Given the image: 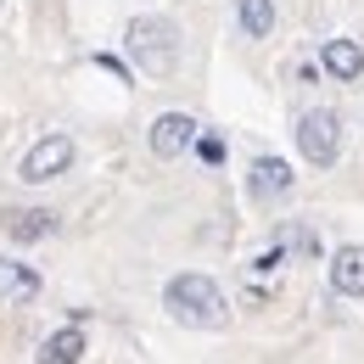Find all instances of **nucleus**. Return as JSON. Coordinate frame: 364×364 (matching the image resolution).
<instances>
[{"instance_id": "f257e3e1", "label": "nucleus", "mask_w": 364, "mask_h": 364, "mask_svg": "<svg viewBox=\"0 0 364 364\" xmlns=\"http://www.w3.org/2000/svg\"><path fill=\"white\" fill-rule=\"evenodd\" d=\"M163 309L191 325V331H225L230 325V309H225V291L213 286V274H174L168 286H163Z\"/></svg>"}, {"instance_id": "f03ea898", "label": "nucleus", "mask_w": 364, "mask_h": 364, "mask_svg": "<svg viewBox=\"0 0 364 364\" xmlns=\"http://www.w3.org/2000/svg\"><path fill=\"white\" fill-rule=\"evenodd\" d=\"M124 50H129V62H135L140 73L163 79V73H174V62H180V28H174L168 17H129Z\"/></svg>"}, {"instance_id": "7ed1b4c3", "label": "nucleus", "mask_w": 364, "mask_h": 364, "mask_svg": "<svg viewBox=\"0 0 364 364\" xmlns=\"http://www.w3.org/2000/svg\"><path fill=\"white\" fill-rule=\"evenodd\" d=\"M297 151H303L314 168H331V163L342 157V118H336L331 107L303 112V118H297Z\"/></svg>"}, {"instance_id": "20e7f679", "label": "nucleus", "mask_w": 364, "mask_h": 364, "mask_svg": "<svg viewBox=\"0 0 364 364\" xmlns=\"http://www.w3.org/2000/svg\"><path fill=\"white\" fill-rule=\"evenodd\" d=\"M68 163H73V140L68 135H46V140H34V151L23 157V180L28 185H46V180H56V174H68Z\"/></svg>"}, {"instance_id": "39448f33", "label": "nucleus", "mask_w": 364, "mask_h": 364, "mask_svg": "<svg viewBox=\"0 0 364 364\" xmlns=\"http://www.w3.org/2000/svg\"><path fill=\"white\" fill-rule=\"evenodd\" d=\"M196 135H202V129H196L191 112H163V118L151 124V151L168 163V157H180L185 146H196Z\"/></svg>"}, {"instance_id": "423d86ee", "label": "nucleus", "mask_w": 364, "mask_h": 364, "mask_svg": "<svg viewBox=\"0 0 364 364\" xmlns=\"http://www.w3.org/2000/svg\"><path fill=\"white\" fill-rule=\"evenodd\" d=\"M56 213L50 208H11V213H0V230L11 235V241H46V235H56Z\"/></svg>"}, {"instance_id": "0eeeda50", "label": "nucleus", "mask_w": 364, "mask_h": 364, "mask_svg": "<svg viewBox=\"0 0 364 364\" xmlns=\"http://www.w3.org/2000/svg\"><path fill=\"white\" fill-rule=\"evenodd\" d=\"M291 180H297V174H291V163H286V157H258V163H252V174H247V191H252L258 202H274V196H286V191H291Z\"/></svg>"}, {"instance_id": "6e6552de", "label": "nucleus", "mask_w": 364, "mask_h": 364, "mask_svg": "<svg viewBox=\"0 0 364 364\" xmlns=\"http://www.w3.org/2000/svg\"><path fill=\"white\" fill-rule=\"evenodd\" d=\"M319 68H325L336 85H353V79L364 73V46H359V40H325Z\"/></svg>"}, {"instance_id": "1a4fd4ad", "label": "nucleus", "mask_w": 364, "mask_h": 364, "mask_svg": "<svg viewBox=\"0 0 364 364\" xmlns=\"http://www.w3.org/2000/svg\"><path fill=\"white\" fill-rule=\"evenodd\" d=\"M331 291L336 297H364V247H336L331 252Z\"/></svg>"}, {"instance_id": "9d476101", "label": "nucleus", "mask_w": 364, "mask_h": 364, "mask_svg": "<svg viewBox=\"0 0 364 364\" xmlns=\"http://www.w3.org/2000/svg\"><path fill=\"white\" fill-rule=\"evenodd\" d=\"M85 359V331L79 325H62V331H50L46 342H40V359L34 364H79Z\"/></svg>"}, {"instance_id": "9b49d317", "label": "nucleus", "mask_w": 364, "mask_h": 364, "mask_svg": "<svg viewBox=\"0 0 364 364\" xmlns=\"http://www.w3.org/2000/svg\"><path fill=\"white\" fill-rule=\"evenodd\" d=\"M28 297H40V274L28 264L0 258V303H28Z\"/></svg>"}, {"instance_id": "f8f14e48", "label": "nucleus", "mask_w": 364, "mask_h": 364, "mask_svg": "<svg viewBox=\"0 0 364 364\" xmlns=\"http://www.w3.org/2000/svg\"><path fill=\"white\" fill-rule=\"evenodd\" d=\"M235 23L247 40H269L274 28V0H235Z\"/></svg>"}, {"instance_id": "ddd939ff", "label": "nucleus", "mask_w": 364, "mask_h": 364, "mask_svg": "<svg viewBox=\"0 0 364 364\" xmlns=\"http://www.w3.org/2000/svg\"><path fill=\"white\" fill-rule=\"evenodd\" d=\"M196 151H202V163H213V168L225 163V140L219 135H196Z\"/></svg>"}, {"instance_id": "4468645a", "label": "nucleus", "mask_w": 364, "mask_h": 364, "mask_svg": "<svg viewBox=\"0 0 364 364\" xmlns=\"http://www.w3.org/2000/svg\"><path fill=\"white\" fill-rule=\"evenodd\" d=\"M95 68H101V73H112L118 85H129V68H124L118 56H107V50H101V56H95Z\"/></svg>"}]
</instances>
